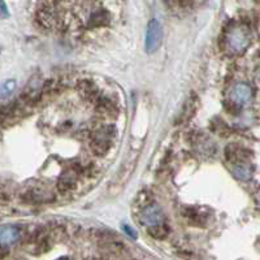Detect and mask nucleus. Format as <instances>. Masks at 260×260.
<instances>
[{
  "mask_svg": "<svg viewBox=\"0 0 260 260\" xmlns=\"http://www.w3.org/2000/svg\"><path fill=\"white\" fill-rule=\"evenodd\" d=\"M251 31L246 25H234L226 34V45L234 53H242L251 43Z\"/></svg>",
  "mask_w": 260,
  "mask_h": 260,
  "instance_id": "nucleus-1",
  "label": "nucleus"
},
{
  "mask_svg": "<svg viewBox=\"0 0 260 260\" xmlns=\"http://www.w3.org/2000/svg\"><path fill=\"white\" fill-rule=\"evenodd\" d=\"M162 26L157 18H152L150 20L147 25V30H146V37H145V50L146 52L152 53L160 47L162 42Z\"/></svg>",
  "mask_w": 260,
  "mask_h": 260,
  "instance_id": "nucleus-2",
  "label": "nucleus"
},
{
  "mask_svg": "<svg viewBox=\"0 0 260 260\" xmlns=\"http://www.w3.org/2000/svg\"><path fill=\"white\" fill-rule=\"evenodd\" d=\"M229 96H231L232 103H234L236 106H246L254 98V89L247 82H237L232 86Z\"/></svg>",
  "mask_w": 260,
  "mask_h": 260,
  "instance_id": "nucleus-3",
  "label": "nucleus"
},
{
  "mask_svg": "<svg viewBox=\"0 0 260 260\" xmlns=\"http://www.w3.org/2000/svg\"><path fill=\"white\" fill-rule=\"evenodd\" d=\"M138 220L145 226H159V225H162V221H164V213L159 206H148L139 213Z\"/></svg>",
  "mask_w": 260,
  "mask_h": 260,
  "instance_id": "nucleus-4",
  "label": "nucleus"
},
{
  "mask_svg": "<svg viewBox=\"0 0 260 260\" xmlns=\"http://www.w3.org/2000/svg\"><path fill=\"white\" fill-rule=\"evenodd\" d=\"M111 136H112V134L106 133V127H103L102 130L96 132V134L94 136L91 142L92 152L99 155V156L106 155L111 147Z\"/></svg>",
  "mask_w": 260,
  "mask_h": 260,
  "instance_id": "nucleus-5",
  "label": "nucleus"
},
{
  "mask_svg": "<svg viewBox=\"0 0 260 260\" xmlns=\"http://www.w3.org/2000/svg\"><path fill=\"white\" fill-rule=\"evenodd\" d=\"M20 229L13 225H3L0 226V246H12L20 240Z\"/></svg>",
  "mask_w": 260,
  "mask_h": 260,
  "instance_id": "nucleus-6",
  "label": "nucleus"
},
{
  "mask_svg": "<svg viewBox=\"0 0 260 260\" xmlns=\"http://www.w3.org/2000/svg\"><path fill=\"white\" fill-rule=\"evenodd\" d=\"M232 173L241 181H248L252 177V168L242 161L234 162L232 167Z\"/></svg>",
  "mask_w": 260,
  "mask_h": 260,
  "instance_id": "nucleus-7",
  "label": "nucleus"
},
{
  "mask_svg": "<svg viewBox=\"0 0 260 260\" xmlns=\"http://www.w3.org/2000/svg\"><path fill=\"white\" fill-rule=\"evenodd\" d=\"M16 80H7L0 82V99H6V98L11 96L13 91L16 90Z\"/></svg>",
  "mask_w": 260,
  "mask_h": 260,
  "instance_id": "nucleus-8",
  "label": "nucleus"
},
{
  "mask_svg": "<svg viewBox=\"0 0 260 260\" xmlns=\"http://www.w3.org/2000/svg\"><path fill=\"white\" fill-rule=\"evenodd\" d=\"M122 231L125 232V233L127 234V236H130L133 240H136L137 238V232L134 231L133 228L129 226V225H122Z\"/></svg>",
  "mask_w": 260,
  "mask_h": 260,
  "instance_id": "nucleus-9",
  "label": "nucleus"
},
{
  "mask_svg": "<svg viewBox=\"0 0 260 260\" xmlns=\"http://www.w3.org/2000/svg\"><path fill=\"white\" fill-rule=\"evenodd\" d=\"M0 16L2 17H7L8 16V11H7V7L4 2H0Z\"/></svg>",
  "mask_w": 260,
  "mask_h": 260,
  "instance_id": "nucleus-10",
  "label": "nucleus"
},
{
  "mask_svg": "<svg viewBox=\"0 0 260 260\" xmlns=\"http://www.w3.org/2000/svg\"><path fill=\"white\" fill-rule=\"evenodd\" d=\"M59 260H71V259H69V257H61V259H59Z\"/></svg>",
  "mask_w": 260,
  "mask_h": 260,
  "instance_id": "nucleus-11",
  "label": "nucleus"
}]
</instances>
